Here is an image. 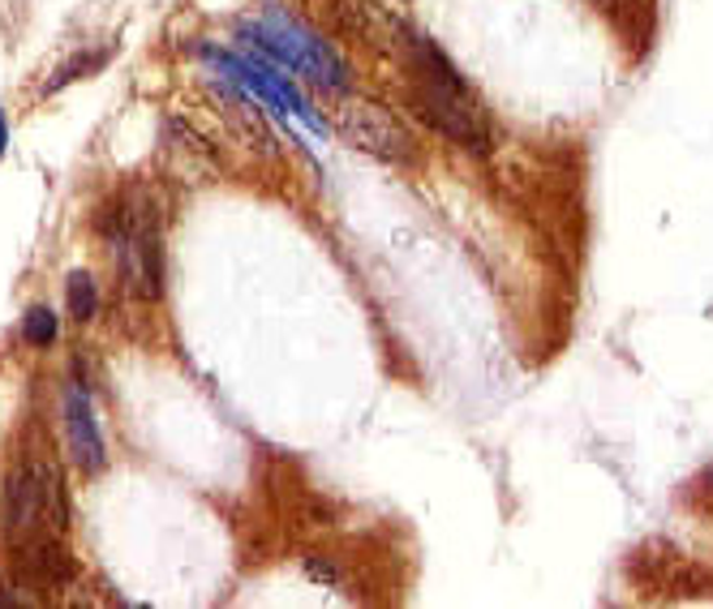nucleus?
<instances>
[{
	"instance_id": "1",
	"label": "nucleus",
	"mask_w": 713,
	"mask_h": 609,
	"mask_svg": "<svg viewBox=\"0 0 713 609\" xmlns=\"http://www.w3.org/2000/svg\"><path fill=\"white\" fill-rule=\"evenodd\" d=\"M237 35H241V44H254L258 52L276 57L280 65L310 77V82H318V86H327V90H349L345 57L327 39H318L310 26H301L297 17H288L280 9H267V17L245 22Z\"/></svg>"
},
{
	"instance_id": "2",
	"label": "nucleus",
	"mask_w": 713,
	"mask_h": 609,
	"mask_svg": "<svg viewBox=\"0 0 713 609\" xmlns=\"http://www.w3.org/2000/svg\"><path fill=\"white\" fill-rule=\"evenodd\" d=\"M4 528L13 545L39 541V537H61L70 524V502L65 485L52 464H22L4 485Z\"/></svg>"
},
{
	"instance_id": "3",
	"label": "nucleus",
	"mask_w": 713,
	"mask_h": 609,
	"mask_svg": "<svg viewBox=\"0 0 713 609\" xmlns=\"http://www.w3.org/2000/svg\"><path fill=\"white\" fill-rule=\"evenodd\" d=\"M409 103H413V112L426 121L434 134L451 137L469 155H486L491 150L486 112L469 95V82L464 77H413Z\"/></svg>"
},
{
	"instance_id": "4",
	"label": "nucleus",
	"mask_w": 713,
	"mask_h": 609,
	"mask_svg": "<svg viewBox=\"0 0 713 609\" xmlns=\"http://www.w3.org/2000/svg\"><path fill=\"white\" fill-rule=\"evenodd\" d=\"M331 125H336V134L345 137L349 146L374 155V159H383V163H391V168H418L422 163V142H418V134L391 108H383L374 99H361V95L356 99L353 95L340 99Z\"/></svg>"
},
{
	"instance_id": "5",
	"label": "nucleus",
	"mask_w": 713,
	"mask_h": 609,
	"mask_svg": "<svg viewBox=\"0 0 713 609\" xmlns=\"http://www.w3.org/2000/svg\"><path fill=\"white\" fill-rule=\"evenodd\" d=\"M203 61L215 65L219 73H228L232 82H241L245 90H254L258 99L276 103L285 117L292 112L297 121H305L310 130H318V134H323V121L314 117V108L305 103V95H301V90L288 82V73L271 69L267 61H258V57H232V52H219V48H212V44H203Z\"/></svg>"
},
{
	"instance_id": "6",
	"label": "nucleus",
	"mask_w": 713,
	"mask_h": 609,
	"mask_svg": "<svg viewBox=\"0 0 713 609\" xmlns=\"http://www.w3.org/2000/svg\"><path fill=\"white\" fill-rule=\"evenodd\" d=\"M121 254V271L134 296L155 301L164 292V245H159V228H155V215H138L130 219L125 236L112 245Z\"/></svg>"
},
{
	"instance_id": "7",
	"label": "nucleus",
	"mask_w": 713,
	"mask_h": 609,
	"mask_svg": "<svg viewBox=\"0 0 713 609\" xmlns=\"http://www.w3.org/2000/svg\"><path fill=\"white\" fill-rule=\"evenodd\" d=\"M65 429H70V455L73 464L86 476L104 473L108 464V451H104V434H99V421H95V407H90V395L86 387L73 382L65 391Z\"/></svg>"
},
{
	"instance_id": "8",
	"label": "nucleus",
	"mask_w": 713,
	"mask_h": 609,
	"mask_svg": "<svg viewBox=\"0 0 713 609\" xmlns=\"http://www.w3.org/2000/svg\"><path fill=\"white\" fill-rule=\"evenodd\" d=\"M108 61H112V48H86V52H77V57H70L65 65L57 69V77H48V82H44V95H57V90H65V86L77 82V77L99 73Z\"/></svg>"
},
{
	"instance_id": "9",
	"label": "nucleus",
	"mask_w": 713,
	"mask_h": 609,
	"mask_svg": "<svg viewBox=\"0 0 713 609\" xmlns=\"http://www.w3.org/2000/svg\"><path fill=\"white\" fill-rule=\"evenodd\" d=\"M65 305H70L73 322H90L99 314V283H95V275L73 271L65 279Z\"/></svg>"
},
{
	"instance_id": "10",
	"label": "nucleus",
	"mask_w": 713,
	"mask_h": 609,
	"mask_svg": "<svg viewBox=\"0 0 713 609\" xmlns=\"http://www.w3.org/2000/svg\"><path fill=\"white\" fill-rule=\"evenodd\" d=\"M61 336V322H57V314L48 309V305H31L26 314H22V339L31 343V348H52Z\"/></svg>"
},
{
	"instance_id": "11",
	"label": "nucleus",
	"mask_w": 713,
	"mask_h": 609,
	"mask_svg": "<svg viewBox=\"0 0 713 609\" xmlns=\"http://www.w3.org/2000/svg\"><path fill=\"white\" fill-rule=\"evenodd\" d=\"M4 146H9V121H4V112H0V155H4Z\"/></svg>"
}]
</instances>
